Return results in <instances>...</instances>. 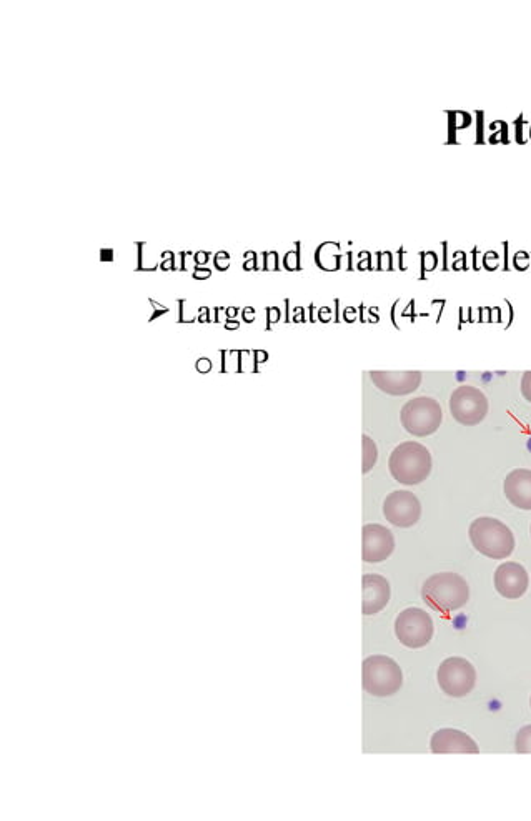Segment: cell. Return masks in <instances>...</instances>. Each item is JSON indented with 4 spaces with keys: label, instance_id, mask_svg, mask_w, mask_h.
I'll list each match as a JSON object with an SVG mask.
<instances>
[{
    "label": "cell",
    "instance_id": "obj_1",
    "mask_svg": "<svg viewBox=\"0 0 531 821\" xmlns=\"http://www.w3.org/2000/svg\"><path fill=\"white\" fill-rule=\"evenodd\" d=\"M422 597L428 603V607L437 612H455L467 605L470 587L467 580L458 573H437L423 583Z\"/></svg>",
    "mask_w": 531,
    "mask_h": 821
},
{
    "label": "cell",
    "instance_id": "obj_2",
    "mask_svg": "<svg viewBox=\"0 0 531 821\" xmlns=\"http://www.w3.org/2000/svg\"><path fill=\"white\" fill-rule=\"evenodd\" d=\"M432 467V453L418 442L400 443L388 458V468L392 477L403 485H418L425 482L432 473Z\"/></svg>",
    "mask_w": 531,
    "mask_h": 821
},
{
    "label": "cell",
    "instance_id": "obj_3",
    "mask_svg": "<svg viewBox=\"0 0 531 821\" xmlns=\"http://www.w3.org/2000/svg\"><path fill=\"white\" fill-rule=\"evenodd\" d=\"M472 545L477 552L492 560L508 558L515 550V537L510 528L497 518L480 517L468 530Z\"/></svg>",
    "mask_w": 531,
    "mask_h": 821
},
{
    "label": "cell",
    "instance_id": "obj_4",
    "mask_svg": "<svg viewBox=\"0 0 531 821\" xmlns=\"http://www.w3.org/2000/svg\"><path fill=\"white\" fill-rule=\"evenodd\" d=\"M363 690L373 697H390L402 688V668L393 658L373 655L363 662Z\"/></svg>",
    "mask_w": 531,
    "mask_h": 821
},
{
    "label": "cell",
    "instance_id": "obj_5",
    "mask_svg": "<svg viewBox=\"0 0 531 821\" xmlns=\"http://www.w3.org/2000/svg\"><path fill=\"white\" fill-rule=\"evenodd\" d=\"M400 420L403 428L413 437H428L442 425V407L432 397H417L403 405Z\"/></svg>",
    "mask_w": 531,
    "mask_h": 821
},
{
    "label": "cell",
    "instance_id": "obj_6",
    "mask_svg": "<svg viewBox=\"0 0 531 821\" xmlns=\"http://www.w3.org/2000/svg\"><path fill=\"white\" fill-rule=\"evenodd\" d=\"M487 395L472 385H462L450 397V412L460 425L475 427L488 415Z\"/></svg>",
    "mask_w": 531,
    "mask_h": 821
},
{
    "label": "cell",
    "instance_id": "obj_7",
    "mask_svg": "<svg viewBox=\"0 0 531 821\" xmlns=\"http://www.w3.org/2000/svg\"><path fill=\"white\" fill-rule=\"evenodd\" d=\"M477 683V672L465 658H447L438 668V685L448 697H467Z\"/></svg>",
    "mask_w": 531,
    "mask_h": 821
},
{
    "label": "cell",
    "instance_id": "obj_8",
    "mask_svg": "<svg viewBox=\"0 0 531 821\" xmlns=\"http://www.w3.org/2000/svg\"><path fill=\"white\" fill-rule=\"evenodd\" d=\"M433 620L420 608H407L397 617L395 633L402 645L408 648H422L433 638Z\"/></svg>",
    "mask_w": 531,
    "mask_h": 821
},
{
    "label": "cell",
    "instance_id": "obj_9",
    "mask_svg": "<svg viewBox=\"0 0 531 821\" xmlns=\"http://www.w3.org/2000/svg\"><path fill=\"white\" fill-rule=\"evenodd\" d=\"M383 515L395 527H413L422 517V503L415 493L397 490L385 498Z\"/></svg>",
    "mask_w": 531,
    "mask_h": 821
},
{
    "label": "cell",
    "instance_id": "obj_10",
    "mask_svg": "<svg viewBox=\"0 0 531 821\" xmlns=\"http://www.w3.org/2000/svg\"><path fill=\"white\" fill-rule=\"evenodd\" d=\"M362 558L367 563L385 562L395 550L393 533L383 525L370 523L362 530Z\"/></svg>",
    "mask_w": 531,
    "mask_h": 821
},
{
    "label": "cell",
    "instance_id": "obj_11",
    "mask_svg": "<svg viewBox=\"0 0 531 821\" xmlns=\"http://www.w3.org/2000/svg\"><path fill=\"white\" fill-rule=\"evenodd\" d=\"M495 588L503 598L518 600L527 593L530 578L523 565L517 562L502 563L495 572Z\"/></svg>",
    "mask_w": 531,
    "mask_h": 821
},
{
    "label": "cell",
    "instance_id": "obj_12",
    "mask_svg": "<svg viewBox=\"0 0 531 821\" xmlns=\"http://www.w3.org/2000/svg\"><path fill=\"white\" fill-rule=\"evenodd\" d=\"M373 384L392 397H405L415 392L422 384L420 372H372Z\"/></svg>",
    "mask_w": 531,
    "mask_h": 821
},
{
    "label": "cell",
    "instance_id": "obj_13",
    "mask_svg": "<svg viewBox=\"0 0 531 821\" xmlns=\"http://www.w3.org/2000/svg\"><path fill=\"white\" fill-rule=\"evenodd\" d=\"M363 588V615H375L387 607L392 590L387 578L377 573H368L362 578Z\"/></svg>",
    "mask_w": 531,
    "mask_h": 821
},
{
    "label": "cell",
    "instance_id": "obj_14",
    "mask_svg": "<svg viewBox=\"0 0 531 821\" xmlns=\"http://www.w3.org/2000/svg\"><path fill=\"white\" fill-rule=\"evenodd\" d=\"M433 753H473L477 755L480 753L477 742L472 737H468L467 733L460 732V730H452V728H443L438 730L432 737L430 743Z\"/></svg>",
    "mask_w": 531,
    "mask_h": 821
},
{
    "label": "cell",
    "instance_id": "obj_15",
    "mask_svg": "<svg viewBox=\"0 0 531 821\" xmlns=\"http://www.w3.org/2000/svg\"><path fill=\"white\" fill-rule=\"evenodd\" d=\"M503 490L513 507L531 510V470L517 468L508 473Z\"/></svg>",
    "mask_w": 531,
    "mask_h": 821
},
{
    "label": "cell",
    "instance_id": "obj_16",
    "mask_svg": "<svg viewBox=\"0 0 531 821\" xmlns=\"http://www.w3.org/2000/svg\"><path fill=\"white\" fill-rule=\"evenodd\" d=\"M363 443V473H368L375 467V463H377L378 458V450L377 445L373 442L372 438L367 437V435H363L362 437Z\"/></svg>",
    "mask_w": 531,
    "mask_h": 821
},
{
    "label": "cell",
    "instance_id": "obj_17",
    "mask_svg": "<svg viewBox=\"0 0 531 821\" xmlns=\"http://www.w3.org/2000/svg\"><path fill=\"white\" fill-rule=\"evenodd\" d=\"M515 750H517V753H531V725L523 727L518 732L517 740H515Z\"/></svg>",
    "mask_w": 531,
    "mask_h": 821
},
{
    "label": "cell",
    "instance_id": "obj_18",
    "mask_svg": "<svg viewBox=\"0 0 531 821\" xmlns=\"http://www.w3.org/2000/svg\"><path fill=\"white\" fill-rule=\"evenodd\" d=\"M522 395L531 404V372H527L522 377Z\"/></svg>",
    "mask_w": 531,
    "mask_h": 821
},
{
    "label": "cell",
    "instance_id": "obj_19",
    "mask_svg": "<svg viewBox=\"0 0 531 821\" xmlns=\"http://www.w3.org/2000/svg\"><path fill=\"white\" fill-rule=\"evenodd\" d=\"M229 264L230 259L229 254H227V252H219V254L215 255V265H217V269H229Z\"/></svg>",
    "mask_w": 531,
    "mask_h": 821
},
{
    "label": "cell",
    "instance_id": "obj_20",
    "mask_svg": "<svg viewBox=\"0 0 531 821\" xmlns=\"http://www.w3.org/2000/svg\"><path fill=\"white\" fill-rule=\"evenodd\" d=\"M285 267L288 270L298 269V252H288L287 257H285Z\"/></svg>",
    "mask_w": 531,
    "mask_h": 821
},
{
    "label": "cell",
    "instance_id": "obj_21",
    "mask_svg": "<svg viewBox=\"0 0 531 821\" xmlns=\"http://www.w3.org/2000/svg\"><path fill=\"white\" fill-rule=\"evenodd\" d=\"M212 369V362L209 359H200L197 362V370H199L200 374H207Z\"/></svg>",
    "mask_w": 531,
    "mask_h": 821
},
{
    "label": "cell",
    "instance_id": "obj_22",
    "mask_svg": "<svg viewBox=\"0 0 531 821\" xmlns=\"http://www.w3.org/2000/svg\"><path fill=\"white\" fill-rule=\"evenodd\" d=\"M265 259H267V267L265 269H277V254L275 252H268L265 255Z\"/></svg>",
    "mask_w": 531,
    "mask_h": 821
},
{
    "label": "cell",
    "instance_id": "obj_23",
    "mask_svg": "<svg viewBox=\"0 0 531 821\" xmlns=\"http://www.w3.org/2000/svg\"><path fill=\"white\" fill-rule=\"evenodd\" d=\"M210 275H212V272H210L209 269H197L195 270L194 277L195 279L205 280L209 279Z\"/></svg>",
    "mask_w": 531,
    "mask_h": 821
},
{
    "label": "cell",
    "instance_id": "obj_24",
    "mask_svg": "<svg viewBox=\"0 0 531 821\" xmlns=\"http://www.w3.org/2000/svg\"><path fill=\"white\" fill-rule=\"evenodd\" d=\"M207 260H209V254H207V252H197V254H195V262H197V264L205 265Z\"/></svg>",
    "mask_w": 531,
    "mask_h": 821
},
{
    "label": "cell",
    "instance_id": "obj_25",
    "mask_svg": "<svg viewBox=\"0 0 531 821\" xmlns=\"http://www.w3.org/2000/svg\"><path fill=\"white\" fill-rule=\"evenodd\" d=\"M245 320H247V322H252V320H254V310H245Z\"/></svg>",
    "mask_w": 531,
    "mask_h": 821
},
{
    "label": "cell",
    "instance_id": "obj_26",
    "mask_svg": "<svg viewBox=\"0 0 531 821\" xmlns=\"http://www.w3.org/2000/svg\"><path fill=\"white\" fill-rule=\"evenodd\" d=\"M227 315H229V319H234L235 315H237V309L230 307V309L227 310Z\"/></svg>",
    "mask_w": 531,
    "mask_h": 821
},
{
    "label": "cell",
    "instance_id": "obj_27",
    "mask_svg": "<svg viewBox=\"0 0 531 821\" xmlns=\"http://www.w3.org/2000/svg\"><path fill=\"white\" fill-rule=\"evenodd\" d=\"M225 327H227V329H237L239 324H232V322H229V324L225 325Z\"/></svg>",
    "mask_w": 531,
    "mask_h": 821
},
{
    "label": "cell",
    "instance_id": "obj_28",
    "mask_svg": "<svg viewBox=\"0 0 531 821\" xmlns=\"http://www.w3.org/2000/svg\"><path fill=\"white\" fill-rule=\"evenodd\" d=\"M530 705H531V700H530Z\"/></svg>",
    "mask_w": 531,
    "mask_h": 821
}]
</instances>
